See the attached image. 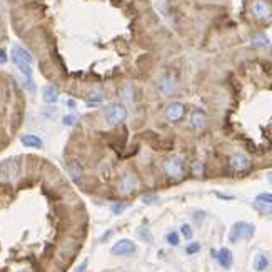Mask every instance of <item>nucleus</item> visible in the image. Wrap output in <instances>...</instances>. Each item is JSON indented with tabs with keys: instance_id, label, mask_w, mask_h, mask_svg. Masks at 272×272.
I'll use <instances>...</instances> for the list:
<instances>
[{
	"instance_id": "9",
	"label": "nucleus",
	"mask_w": 272,
	"mask_h": 272,
	"mask_svg": "<svg viewBox=\"0 0 272 272\" xmlns=\"http://www.w3.org/2000/svg\"><path fill=\"white\" fill-rule=\"evenodd\" d=\"M177 89V80L172 73H164L159 79V90L162 92L164 95H172Z\"/></svg>"
},
{
	"instance_id": "19",
	"label": "nucleus",
	"mask_w": 272,
	"mask_h": 272,
	"mask_svg": "<svg viewBox=\"0 0 272 272\" xmlns=\"http://www.w3.org/2000/svg\"><path fill=\"white\" fill-rule=\"evenodd\" d=\"M142 202H144L145 205L155 204V202H159V196L157 194H145V196H142Z\"/></svg>"
},
{
	"instance_id": "5",
	"label": "nucleus",
	"mask_w": 272,
	"mask_h": 272,
	"mask_svg": "<svg viewBox=\"0 0 272 272\" xmlns=\"http://www.w3.org/2000/svg\"><path fill=\"white\" fill-rule=\"evenodd\" d=\"M105 119L110 126H119L127 119V109L121 104H114L107 109V114H105Z\"/></svg>"
},
{
	"instance_id": "31",
	"label": "nucleus",
	"mask_w": 272,
	"mask_h": 272,
	"mask_svg": "<svg viewBox=\"0 0 272 272\" xmlns=\"http://www.w3.org/2000/svg\"><path fill=\"white\" fill-rule=\"evenodd\" d=\"M110 236H112V230H107V232L104 234V237L100 239V241H102V242H104V241H107V239H109Z\"/></svg>"
},
{
	"instance_id": "2",
	"label": "nucleus",
	"mask_w": 272,
	"mask_h": 272,
	"mask_svg": "<svg viewBox=\"0 0 272 272\" xmlns=\"http://www.w3.org/2000/svg\"><path fill=\"white\" fill-rule=\"evenodd\" d=\"M184 170H186V164H184V159L181 157V155H172V157H169L167 160H165L164 172L167 177L179 179L184 174Z\"/></svg>"
},
{
	"instance_id": "4",
	"label": "nucleus",
	"mask_w": 272,
	"mask_h": 272,
	"mask_svg": "<svg viewBox=\"0 0 272 272\" xmlns=\"http://www.w3.org/2000/svg\"><path fill=\"white\" fill-rule=\"evenodd\" d=\"M119 194L121 196H131V194L137 189V177L132 172H124L117 184Z\"/></svg>"
},
{
	"instance_id": "15",
	"label": "nucleus",
	"mask_w": 272,
	"mask_h": 272,
	"mask_svg": "<svg viewBox=\"0 0 272 272\" xmlns=\"http://www.w3.org/2000/svg\"><path fill=\"white\" fill-rule=\"evenodd\" d=\"M217 261L224 269H229V267L232 266V252H230L227 247L220 249V251L217 252Z\"/></svg>"
},
{
	"instance_id": "28",
	"label": "nucleus",
	"mask_w": 272,
	"mask_h": 272,
	"mask_svg": "<svg viewBox=\"0 0 272 272\" xmlns=\"http://www.w3.org/2000/svg\"><path fill=\"white\" fill-rule=\"evenodd\" d=\"M262 214H272V205H267V204H262V205H256Z\"/></svg>"
},
{
	"instance_id": "25",
	"label": "nucleus",
	"mask_w": 272,
	"mask_h": 272,
	"mask_svg": "<svg viewBox=\"0 0 272 272\" xmlns=\"http://www.w3.org/2000/svg\"><path fill=\"white\" fill-rule=\"evenodd\" d=\"M267 37L266 35H257V37H254V40H252V44L254 45H257V47H261V45H267Z\"/></svg>"
},
{
	"instance_id": "33",
	"label": "nucleus",
	"mask_w": 272,
	"mask_h": 272,
	"mask_svg": "<svg viewBox=\"0 0 272 272\" xmlns=\"http://www.w3.org/2000/svg\"><path fill=\"white\" fill-rule=\"evenodd\" d=\"M67 107L73 109V107H75V102H73V100H68V102H67Z\"/></svg>"
},
{
	"instance_id": "23",
	"label": "nucleus",
	"mask_w": 272,
	"mask_h": 272,
	"mask_svg": "<svg viewBox=\"0 0 272 272\" xmlns=\"http://www.w3.org/2000/svg\"><path fill=\"white\" fill-rule=\"evenodd\" d=\"M137 234H139V237L142 239V241H145V242H152V236L149 234V230H147V229L140 227L139 230H137Z\"/></svg>"
},
{
	"instance_id": "12",
	"label": "nucleus",
	"mask_w": 272,
	"mask_h": 272,
	"mask_svg": "<svg viewBox=\"0 0 272 272\" xmlns=\"http://www.w3.org/2000/svg\"><path fill=\"white\" fill-rule=\"evenodd\" d=\"M20 142L29 149H40L42 147V139L39 136H34V134H25V136L20 137Z\"/></svg>"
},
{
	"instance_id": "34",
	"label": "nucleus",
	"mask_w": 272,
	"mask_h": 272,
	"mask_svg": "<svg viewBox=\"0 0 272 272\" xmlns=\"http://www.w3.org/2000/svg\"><path fill=\"white\" fill-rule=\"evenodd\" d=\"M18 272H32V271H27V269H24V271H18Z\"/></svg>"
},
{
	"instance_id": "20",
	"label": "nucleus",
	"mask_w": 272,
	"mask_h": 272,
	"mask_svg": "<svg viewBox=\"0 0 272 272\" xmlns=\"http://www.w3.org/2000/svg\"><path fill=\"white\" fill-rule=\"evenodd\" d=\"M127 207H129V204H126V202H117V204H114L110 209H112V212L114 214H122V212H126L127 210Z\"/></svg>"
},
{
	"instance_id": "7",
	"label": "nucleus",
	"mask_w": 272,
	"mask_h": 272,
	"mask_svg": "<svg viewBox=\"0 0 272 272\" xmlns=\"http://www.w3.org/2000/svg\"><path fill=\"white\" fill-rule=\"evenodd\" d=\"M251 10L254 13V17L259 18V20H267L272 15V5L269 2H266V0H256L252 3Z\"/></svg>"
},
{
	"instance_id": "10",
	"label": "nucleus",
	"mask_w": 272,
	"mask_h": 272,
	"mask_svg": "<svg viewBox=\"0 0 272 272\" xmlns=\"http://www.w3.org/2000/svg\"><path fill=\"white\" fill-rule=\"evenodd\" d=\"M229 164H230V167H232L234 170H237V172H242V170H246L249 167V159L244 154H241V152H236V154L230 155Z\"/></svg>"
},
{
	"instance_id": "27",
	"label": "nucleus",
	"mask_w": 272,
	"mask_h": 272,
	"mask_svg": "<svg viewBox=\"0 0 272 272\" xmlns=\"http://www.w3.org/2000/svg\"><path fill=\"white\" fill-rule=\"evenodd\" d=\"M181 232H182V236L186 237V239H191L192 237V227L189 224H184L182 227H181Z\"/></svg>"
},
{
	"instance_id": "11",
	"label": "nucleus",
	"mask_w": 272,
	"mask_h": 272,
	"mask_svg": "<svg viewBox=\"0 0 272 272\" xmlns=\"http://www.w3.org/2000/svg\"><path fill=\"white\" fill-rule=\"evenodd\" d=\"M59 95H61V92H59V89L52 84L45 85L42 89V99L45 104H55L59 100Z\"/></svg>"
},
{
	"instance_id": "30",
	"label": "nucleus",
	"mask_w": 272,
	"mask_h": 272,
	"mask_svg": "<svg viewBox=\"0 0 272 272\" xmlns=\"http://www.w3.org/2000/svg\"><path fill=\"white\" fill-rule=\"evenodd\" d=\"M5 62H7V54L5 50L0 49V64H5Z\"/></svg>"
},
{
	"instance_id": "17",
	"label": "nucleus",
	"mask_w": 272,
	"mask_h": 272,
	"mask_svg": "<svg viewBox=\"0 0 272 272\" xmlns=\"http://www.w3.org/2000/svg\"><path fill=\"white\" fill-rule=\"evenodd\" d=\"M102 102H104V95L100 94V92H94V94H90L85 100L87 107H99Z\"/></svg>"
},
{
	"instance_id": "21",
	"label": "nucleus",
	"mask_w": 272,
	"mask_h": 272,
	"mask_svg": "<svg viewBox=\"0 0 272 272\" xmlns=\"http://www.w3.org/2000/svg\"><path fill=\"white\" fill-rule=\"evenodd\" d=\"M79 121V117H77L75 114H68L66 117L62 119V124L64 126H75V122Z\"/></svg>"
},
{
	"instance_id": "32",
	"label": "nucleus",
	"mask_w": 272,
	"mask_h": 272,
	"mask_svg": "<svg viewBox=\"0 0 272 272\" xmlns=\"http://www.w3.org/2000/svg\"><path fill=\"white\" fill-rule=\"evenodd\" d=\"M194 172H196L197 176H201V164H196V165H194Z\"/></svg>"
},
{
	"instance_id": "14",
	"label": "nucleus",
	"mask_w": 272,
	"mask_h": 272,
	"mask_svg": "<svg viewBox=\"0 0 272 272\" xmlns=\"http://www.w3.org/2000/svg\"><path fill=\"white\" fill-rule=\"evenodd\" d=\"M191 122L194 129H204L207 124V115L204 110H194L191 115Z\"/></svg>"
},
{
	"instance_id": "8",
	"label": "nucleus",
	"mask_w": 272,
	"mask_h": 272,
	"mask_svg": "<svg viewBox=\"0 0 272 272\" xmlns=\"http://www.w3.org/2000/svg\"><path fill=\"white\" fill-rule=\"evenodd\" d=\"M184 114H186V107H184L181 102H172L167 105V109H165V119L174 124L181 122L184 119Z\"/></svg>"
},
{
	"instance_id": "6",
	"label": "nucleus",
	"mask_w": 272,
	"mask_h": 272,
	"mask_svg": "<svg viewBox=\"0 0 272 272\" xmlns=\"http://www.w3.org/2000/svg\"><path fill=\"white\" fill-rule=\"evenodd\" d=\"M114 256H119V257H127V256H132L136 252V242L131 241V239H121L117 241L110 249Z\"/></svg>"
},
{
	"instance_id": "16",
	"label": "nucleus",
	"mask_w": 272,
	"mask_h": 272,
	"mask_svg": "<svg viewBox=\"0 0 272 272\" xmlns=\"http://www.w3.org/2000/svg\"><path fill=\"white\" fill-rule=\"evenodd\" d=\"M119 95H121V99L124 100V102H132L136 92H134V87L131 84H127V85L121 87V90H119Z\"/></svg>"
},
{
	"instance_id": "22",
	"label": "nucleus",
	"mask_w": 272,
	"mask_h": 272,
	"mask_svg": "<svg viewBox=\"0 0 272 272\" xmlns=\"http://www.w3.org/2000/svg\"><path fill=\"white\" fill-rule=\"evenodd\" d=\"M165 239H167V242L170 244V246H179V241H181V237H179L177 232H169Z\"/></svg>"
},
{
	"instance_id": "24",
	"label": "nucleus",
	"mask_w": 272,
	"mask_h": 272,
	"mask_svg": "<svg viewBox=\"0 0 272 272\" xmlns=\"http://www.w3.org/2000/svg\"><path fill=\"white\" fill-rule=\"evenodd\" d=\"M201 251V246L197 242H191L189 246L186 247V252L187 254H197V252Z\"/></svg>"
},
{
	"instance_id": "18",
	"label": "nucleus",
	"mask_w": 272,
	"mask_h": 272,
	"mask_svg": "<svg viewBox=\"0 0 272 272\" xmlns=\"http://www.w3.org/2000/svg\"><path fill=\"white\" fill-rule=\"evenodd\" d=\"M267 264H269V262H267V259H266V256H257L256 257V262H254V267L259 272H262L267 267Z\"/></svg>"
},
{
	"instance_id": "26",
	"label": "nucleus",
	"mask_w": 272,
	"mask_h": 272,
	"mask_svg": "<svg viewBox=\"0 0 272 272\" xmlns=\"http://www.w3.org/2000/svg\"><path fill=\"white\" fill-rule=\"evenodd\" d=\"M257 202H267V204H272V194H259L256 197Z\"/></svg>"
},
{
	"instance_id": "29",
	"label": "nucleus",
	"mask_w": 272,
	"mask_h": 272,
	"mask_svg": "<svg viewBox=\"0 0 272 272\" xmlns=\"http://www.w3.org/2000/svg\"><path fill=\"white\" fill-rule=\"evenodd\" d=\"M87 266H89V261H84L82 264H79V266L75 267V271H73V272H85L87 271Z\"/></svg>"
},
{
	"instance_id": "1",
	"label": "nucleus",
	"mask_w": 272,
	"mask_h": 272,
	"mask_svg": "<svg viewBox=\"0 0 272 272\" xmlns=\"http://www.w3.org/2000/svg\"><path fill=\"white\" fill-rule=\"evenodd\" d=\"M12 61L17 66L18 70L22 72L24 77H32V64H34V57L27 49L22 45L15 44L12 47Z\"/></svg>"
},
{
	"instance_id": "3",
	"label": "nucleus",
	"mask_w": 272,
	"mask_h": 272,
	"mask_svg": "<svg viewBox=\"0 0 272 272\" xmlns=\"http://www.w3.org/2000/svg\"><path fill=\"white\" fill-rule=\"evenodd\" d=\"M254 225L252 224H247V222H236L230 229V234H229V241L230 242H237L239 239L242 237H252L254 236Z\"/></svg>"
},
{
	"instance_id": "13",
	"label": "nucleus",
	"mask_w": 272,
	"mask_h": 272,
	"mask_svg": "<svg viewBox=\"0 0 272 272\" xmlns=\"http://www.w3.org/2000/svg\"><path fill=\"white\" fill-rule=\"evenodd\" d=\"M68 176L73 182H79L82 176H84V169H82V164L77 162V160H72L70 164H68Z\"/></svg>"
}]
</instances>
